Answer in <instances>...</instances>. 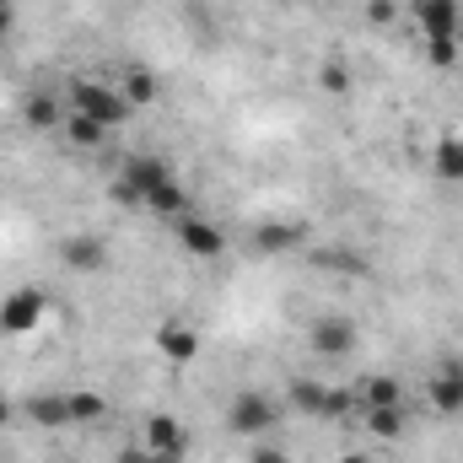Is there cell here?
I'll list each match as a JSON object with an SVG mask.
<instances>
[{
	"mask_svg": "<svg viewBox=\"0 0 463 463\" xmlns=\"http://www.w3.org/2000/svg\"><path fill=\"white\" fill-rule=\"evenodd\" d=\"M280 415H286V410H280L269 393H237L232 410H227V431L242 437V442H264V437H275Z\"/></svg>",
	"mask_w": 463,
	"mask_h": 463,
	"instance_id": "obj_3",
	"label": "cell"
},
{
	"mask_svg": "<svg viewBox=\"0 0 463 463\" xmlns=\"http://www.w3.org/2000/svg\"><path fill=\"white\" fill-rule=\"evenodd\" d=\"M22 415H27L33 426H43V431L71 426V393H33V399L22 404Z\"/></svg>",
	"mask_w": 463,
	"mask_h": 463,
	"instance_id": "obj_13",
	"label": "cell"
},
{
	"mask_svg": "<svg viewBox=\"0 0 463 463\" xmlns=\"http://www.w3.org/2000/svg\"><path fill=\"white\" fill-rule=\"evenodd\" d=\"M43 318H49V297L38 286L5 291V302H0V335H33Z\"/></svg>",
	"mask_w": 463,
	"mask_h": 463,
	"instance_id": "obj_4",
	"label": "cell"
},
{
	"mask_svg": "<svg viewBox=\"0 0 463 463\" xmlns=\"http://www.w3.org/2000/svg\"><path fill=\"white\" fill-rule=\"evenodd\" d=\"M60 264L76 269V275H98V269L109 264V242H103V232H71V237L60 242Z\"/></svg>",
	"mask_w": 463,
	"mask_h": 463,
	"instance_id": "obj_8",
	"label": "cell"
},
{
	"mask_svg": "<svg viewBox=\"0 0 463 463\" xmlns=\"http://www.w3.org/2000/svg\"><path fill=\"white\" fill-rule=\"evenodd\" d=\"M118 92H124V103L140 114V109H151V103H156L162 81H156V71H146V65H129V71H124V81H118Z\"/></svg>",
	"mask_w": 463,
	"mask_h": 463,
	"instance_id": "obj_14",
	"label": "cell"
},
{
	"mask_svg": "<svg viewBox=\"0 0 463 463\" xmlns=\"http://www.w3.org/2000/svg\"><path fill=\"white\" fill-rule=\"evenodd\" d=\"M65 103L54 98V92H43V87H33L27 98H22V118L33 124V129H65Z\"/></svg>",
	"mask_w": 463,
	"mask_h": 463,
	"instance_id": "obj_12",
	"label": "cell"
},
{
	"mask_svg": "<svg viewBox=\"0 0 463 463\" xmlns=\"http://www.w3.org/2000/svg\"><path fill=\"white\" fill-rule=\"evenodd\" d=\"M345 415H355V388H329L318 420H345Z\"/></svg>",
	"mask_w": 463,
	"mask_h": 463,
	"instance_id": "obj_22",
	"label": "cell"
},
{
	"mask_svg": "<svg viewBox=\"0 0 463 463\" xmlns=\"http://www.w3.org/2000/svg\"><path fill=\"white\" fill-rule=\"evenodd\" d=\"M361 420H366V431H372L377 442H399V437L410 431V415H404V404H383V410H366Z\"/></svg>",
	"mask_w": 463,
	"mask_h": 463,
	"instance_id": "obj_16",
	"label": "cell"
},
{
	"mask_svg": "<svg viewBox=\"0 0 463 463\" xmlns=\"http://www.w3.org/2000/svg\"><path fill=\"white\" fill-rule=\"evenodd\" d=\"M173 237H178V248L189 259H222L227 253V232L216 227V222H205V216H194V211L173 222Z\"/></svg>",
	"mask_w": 463,
	"mask_h": 463,
	"instance_id": "obj_5",
	"label": "cell"
},
{
	"mask_svg": "<svg viewBox=\"0 0 463 463\" xmlns=\"http://www.w3.org/2000/svg\"><path fill=\"white\" fill-rule=\"evenodd\" d=\"M11 27H16V0H0V43L11 38Z\"/></svg>",
	"mask_w": 463,
	"mask_h": 463,
	"instance_id": "obj_27",
	"label": "cell"
},
{
	"mask_svg": "<svg viewBox=\"0 0 463 463\" xmlns=\"http://www.w3.org/2000/svg\"><path fill=\"white\" fill-rule=\"evenodd\" d=\"M410 16L420 27V38H458L463 27V0H410Z\"/></svg>",
	"mask_w": 463,
	"mask_h": 463,
	"instance_id": "obj_6",
	"label": "cell"
},
{
	"mask_svg": "<svg viewBox=\"0 0 463 463\" xmlns=\"http://www.w3.org/2000/svg\"><path fill=\"white\" fill-rule=\"evenodd\" d=\"M114 200L118 205H140V211H151V216H167V222L189 216V189H184V178H178L162 156H151V151L124 156V167H118V178H114Z\"/></svg>",
	"mask_w": 463,
	"mask_h": 463,
	"instance_id": "obj_1",
	"label": "cell"
},
{
	"mask_svg": "<svg viewBox=\"0 0 463 463\" xmlns=\"http://www.w3.org/2000/svg\"><path fill=\"white\" fill-rule=\"evenodd\" d=\"M307 345H313L318 361H340V355L355 350V324L340 318V313H329V318H318V324L307 329Z\"/></svg>",
	"mask_w": 463,
	"mask_h": 463,
	"instance_id": "obj_9",
	"label": "cell"
},
{
	"mask_svg": "<svg viewBox=\"0 0 463 463\" xmlns=\"http://www.w3.org/2000/svg\"><path fill=\"white\" fill-rule=\"evenodd\" d=\"M65 135H71V146H81V151H92V146L109 140V129H103L98 118H81V114H65Z\"/></svg>",
	"mask_w": 463,
	"mask_h": 463,
	"instance_id": "obj_20",
	"label": "cell"
},
{
	"mask_svg": "<svg viewBox=\"0 0 463 463\" xmlns=\"http://www.w3.org/2000/svg\"><path fill=\"white\" fill-rule=\"evenodd\" d=\"M253 242H259V253H286V248H297V242H302V232L286 227V222H264Z\"/></svg>",
	"mask_w": 463,
	"mask_h": 463,
	"instance_id": "obj_19",
	"label": "cell"
},
{
	"mask_svg": "<svg viewBox=\"0 0 463 463\" xmlns=\"http://www.w3.org/2000/svg\"><path fill=\"white\" fill-rule=\"evenodd\" d=\"M248 463H291V458H286V448H269V442H259Z\"/></svg>",
	"mask_w": 463,
	"mask_h": 463,
	"instance_id": "obj_26",
	"label": "cell"
},
{
	"mask_svg": "<svg viewBox=\"0 0 463 463\" xmlns=\"http://www.w3.org/2000/svg\"><path fill=\"white\" fill-rule=\"evenodd\" d=\"M366 16H372L377 27H383V22H393V0H372V5H366Z\"/></svg>",
	"mask_w": 463,
	"mask_h": 463,
	"instance_id": "obj_28",
	"label": "cell"
},
{
	"mask_svg": "<svg viewBox=\"0 0 463 463\" xmlns=\"http://www.w3.org/2000/svg\"><path fill=\"white\" fill-rule=\"evenodd\" d=\"M118 463H184V458H162V453H151V448L140 442V448H124V453H118Z\"/></svg>",
	"mask_w": 463,
	"mask_h": 463,
	"instance_id": "obj_25",
	"label": "cell"
},
{
	"mask_svg": "<svg viewBox=\"0 0 463 463\" xmlns=\"http://www.w3.org/2000/svg\"><path fill=\"white\" fill-rule=\"evenodd\" d=\"M156 350H162V361L189 366V361L200 355V329H194V324H184V318H167V324L156 329Z\"/></svg>",
	"mask_w": 463,
	"mask_h": 463,
	"instance_id": "obj_11",
	"label": "cell"
},
{
	"mask_svg": "<svg viewBox=\"0 0 463 463\" xmlns=\"http://www.w3.org/2000/svg\"><path fill=\"white\" fill-rule=\"evenodd\" d=\"M426 60H431L437 71H453V65H458V38H431V43H426Z\"/></svg>",
	"mask_w": 463,
	"mask_h": 463,
	"instance_id": "obj_23",
	"label": "cell"
},
{
	"mask_svg": "<svg viewBox=\"0 0 463 463\" xmlns=\"http://www.w3.org/2000/svg\"><path fill=\"white\" fill-rule=\"evenodd\" d=\"M431 173H437L442 184H463V140L458 135H442V140L431 146Z\"/></svg>",
	"mask_w": 463,
	"mask_h": 463,
	"instance_id": "obj_17",
	"label": "cell"
},
{
	"mask_svg": "<svg viewBox=\"0 0 463 463\" xmlns=\"http://www.w3.org/2000/svg\"><path fill=\"white\" fill-rule=\"evenodd\" d=\"M275 5H291V0H275Z\"/></svg>",
	"mask_w": 463,
	"mask_h": 463,
	"instance_id": "obj_31",
	"label": "cell"
},
{
	"mask_svg": "<svg viewBox=\"0 0 463 463\" xmlns=\"http://www.w3.org/2000/svg\"><path fill=\"white\" fill-rule=\"evenodd\" d=\"M140 442H146L151 453H162V458H189V431H184V420H173V415H146Z\"/></svg>",
	"mask_w": 463,
	"mask_h": 463,
	"instance_id": "obj_10",
	"label": "cell"
},
{
	"mask_svg": "<svg viewBox=\"0 0 463 463\" xmlns=\"http://www.w3.org/2000/svg\"><path fill=\"white\" fill-rule=\"evenodd\" d=\"M324 383H313V377H297L291 388H286V404L291 410H302V415H324Z\"/></svg>",
	"mask_w": 463,
	"mask_h": 463,
	"instance_id": "obj_18",
	"label": "cell"
},
{
	"mask_svg": "<svg viewBox=\"0 0 463 463\" xmlns=\"http://www.w3.org/2000/svg\"><path fill=\"white\" fill-rule=\"evenodd\" d=\"M340 463H372V458H366V453H345Z\"/></svg>",
	"mask_w": 463,
	"mask_h": 463,
	"instance_id": "obj_30",
	"label": "cell"
},
{
	"mask_svg": "<svg viewBox=\"0 0 463 463\" xmlns=\"http://www.w3.org/2000/svg\"><path fill=\"white\" fill-rule=\"evenodd\" d=\"M318 87H329V92H345V87H350V71L340 65V60H329V65L318 71Z\"/></svg>",
	"mask_w": 463,
	"mask_h": 463,
	"instance_id": "obj_24",
	"label": "cell"
},
{
	"mask_svg": "<svg viewBox=\"0 0 463 463\" xmlns=\"http://www.w3.org/2000/svg\"><path fill=\"white\" fill-rule=\"evenodd\" d=\"M109 415V404H103V393H92V388H81V393H71V426H92V420H103Z\"/></svg>",
	"mask_w": 463,
	"mask_h": 463,
	"instance_id": "obj_21",
	"label": "cell"
},
{
	"mask_svg": "<svg viewBox=\"0 0 463 463\" xmlns=\"http://www.w3.org/2000/svg\"><path fill=\"white\" fill-rule=\"evenodd\" d=\"M426 404L437 410V415H463V361L458 355H448L437 372H431V383H426Z\"/></svg>",
	"mask_w": 463,
	"mask_h": 463,
	"instance_id": "obj_7",
	"label": "cell"
},
{
	"mask_svg": "<svg viewBox=\"0 0 463 463\" xmlns=\"http://www.w3.org/2000/svg\"><path fill=\"white\" fill-rule=\"evenodd\" d=\"M383 404H404V388L393 383V377H366L361 388H355V415H366V410H383Z\"/></svg>",
	"mask_w": 463,
	"mask_h": 463,
	"instance_id": "obj_15",
	"label": "cell"
},
{
	"mask_svg": "<svg viewBox=\"0 0 463 463\" xmlns=\"http://www.w3.org/2000/svg\"><path fill=\"white\" fill-rule=\"evenodd\" d=\"M11 415H16V404H11V399H5V393H0V426H5V420H11Z\"/></svg>",
	"mask_w": 463,
	"mask_h": 463,
	"instance_id": "obj_29",
	"label": "cell"
},
{
	"mask_svg": "<svg viewBox=\"0 0 463 463\" xmlns=\"http://www.w3.org/2000/svg\"><path fill=\"white\" fill-rule=\"evenodd\" d=\"M65 109H71V114H81V118H98L109 135H114L118 124H129V118H135V109L124 103V92H118V87H109V81H92V76L71 81Z\"/></svg>",
	"mask_w": 463,
	"mask_h": 463,
	"instance_id": "obj_2",
	"label": "cell"
}]
</instances>
